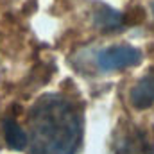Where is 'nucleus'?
Instances as JSON below:
<instances>
[{"label":"nucleus","instance_id":"obj_6","mask_svg":"<svg viewBox=\"0 0 154 154\" xmlns=\"http://www.w3.org/2000/svg\"><path fill=\"white\" fill-rule=\"evenodd\" d=\"M93 18H95V25L104 29V31H115V29H120L125 23L122 13H118L115 9H111V7H106V5L97 9Z\"/></svg>","mask_w":154,"mask_h":154},{"label":"nucleus","instance_id":"obj_4","mask_svg":"<svg viewBox=\"0 0 154 154\" xmlns=\"http://www.w3.org/2000/svg\"><path fill=\"white\" fill-rule=\"evenodd\" d=\"M131 102L136 109H147L154 106V68L149 70L133 88Z\"/></svg>","mask_w":154,"mask_h":154},{"label":"nucleus","instance_id":"obj_1","mask_svg":"<svg viewBox=\"0 0 154 154\" xmlns=\"http://www.w3.org/2000/svg\"><path fill=\"white\" fill-rule=\"evenodd\" d=\"M81 133V116L63 95H43L29 111V154H75Z\"/></svg>","mask_w":154,"mask_h":154},{"label":"nucleus","instance_id":"obj_2","mask_svg":"<svg viewBox=\"0 0 154 154\" xmlns=\"http://www.w3.org/2000/svg\"><path fill=\"white\" fill-rule=\"evenodd\" d=\"M142 61V52L131 45H115L102 48L97 54V66L100 72H115L127 66L138 65Z\"/></svg>","mask_w":154,"mask_h":154},{"label":"nucleus","instance_id":"obj_5","mask_svg":"<svg viewBox=\"0 0 154 154\" xmlns=\"http://www.w3.org/2000/svg\"><path fill=\"white\" fill-rule=\"evenodd\" d=\"M2 127H4L5 142H7V145L13 151H23L27 147V134L23 133V129L13 118H5L4 124H2Z\"/></svg>","mask_w":154,"mask_h":154},{"label":"nucleus","instance_id":"obj_3","mask_svg":"<svg viewBox=\"0 0 154 154\" xmlns=\"http://www.w3.org/2000/svg\"><path fill=\"white\" fill-rule=\"evenodd\" d=\"M113 154H152V143L143 131L131 129L116 136Z\"/></svg>","mask_w":154,"mask_h":154}]
</instances>
